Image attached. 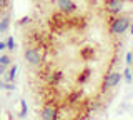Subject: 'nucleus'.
Masks as SVG:
<instances>
[{
  "label": "nucleus",
  "mask_w": 133,
  "mask_h": 120,
  "mask_svg": "<svg viewBox=\"0 0 133 120\" xmlns=\"http://www.w3.org/2000/svg\"><path fill=\"white\" fill-rule=\"evenodd\" d=\"M131 64H133V53H131V52H128V53H127V65L130 67Z\"/></svg>",
  "instance_id": "nucleus-17"
},
{
  "label": "nucleus",
  "mask_w": 133,
  "mask_h": 120,
  "mask_svg": "<svg viewBox=\"0 0 133 120\" xmlns=\"http://www.w3.org/2000/svg\"><path fill=\"white\" fill-rule=\"evenodd\" d=\"M15 73H17V67L14 65V67L10 68V72H8V77H7V80H8V82H12V80L15 78Z\"/></svg>",
  "instance_id": "nucleus-14"
},
{
  "label": "nucleus",
  "mask_w": 133,
  "mask_h": 120,
  "mask_svg": "<svg viewBox=\"0 0 133 120\" xmlns=\"http://www.w3.org/2000/svg\"><path fill=\"white\" fill-rule=\"evenodd\" d=\"M5 89H7V90H14L15 85H14V84H5Z\"/></svg>",
  "instance_id": "nucleus-19"
},
{
  "label": "nucleus",
  "mask_w": 133,
  "mask_h": 120,
  "mask_svg": "<svg viewBox=\"0 0 133 120\" xmlns=\"http://www.w3.org/2000/svg\"><path fill=\"white\" fill-rule=\"evenodd\" d=\"M128 27H130V17L118 14V15H115V18L108 25V32H110L111 37H122L127 32Z\"/></svg>",
  "instance_id": "nucleus-1"
},
{
  "label": "nucleus",
  "mask_w": 133,
  "mask_h": 120,
  "mask_svg": "<svg viewBox=\"0 0 133 120\" xmlns=\"http://www.w3.org/2000/svg\"><path fill=\"white\" fill-rule=\"evenodd\" d=\"M123 3H125V0H103L102 10L107 15H118L123 10Z\"/></svg>",
  "instance_id": "nucleus-4"
},
{
  "label": "nucleus",
  "mask_w": 133,
  "mask_h": 120,
  "mask_svg": "<svg viewBox=\"0 0 133 120\" xmlns=\"http://www.w3.org/2000/svg\"><path fill=\"white\" fill-rule=\"evenodd\" d=\"M20 103H22V113H20V118H23V117H27V103H25V100H22Z\"/></svg>",
  "instance_id": "nucleus-16"
},
{
  "label": "nucleus",
  "mask_w": 133,
  "mask_h": 120,
  "mask_svg": "<svg viewBox=\"0 0 133 120\" xmlns=\"http://www.w3.org/2000/svg\"><path fill=\"white\" fill-rule=\"evenodd\" d=\"M90 77H91V70H90V68H85V70L80 73V75L77 77V84H85V82L88 80Z\"/></svg>",
  "instance_id": "nucleus-10"
},
{
  "label": "nucleus",
  "mask_w": 133,
  "mask_h": 120,
  "mask_svg": "<svg viewBox=\"0 0 133 120\" xmlns=\"http://www.w3.org/2000/svg\"><path fill=\"white\" fill-rule=\"evenodd\" d=\"M55 3H57L58 10H62V12H63V14H66V15H73L75 12L78 10L77 3H75L73 0H55Z\"/></svg>",
  "instance_id": "nucleus-5"
},
{
  "label": "nucleus",
  "mask_w": 133,
  "mask_h": 120,
  "mask_svg": "<svg viewBox=\"0 0 133 120\" xmlns=\"http://www.w3.org/2000/svg\"><path fill=\"white\" fill-rule=\"evenodd\" d=\"M122 82V73L120 70H110L105 77H103V82H102V89H100V93H107L108 90L115 89L116 85Z\"/></svg>",
  "instance_id": "nucleus-2"
},
{
  "label": "nucleus",
  "mask_w": 133,
  "mask_h": 120,
  "mask_svg": "<svg viewBox=\"0 0 133 120\" xmlns=\"http://www.w3.org/2000/svg\"><path fill=\"white\" fill-rule=\"evenodd\" d=\"M130 32H131V34H133V25H131V27H130Z\"/></svg>",
  "instance_id": "nucleus-22"
},
{
  "label": "nucleus",
  "mask_w": 133,
  "mask_h": 120,
  "mask_svg": "<svg viewBox=\"0 0 133 120\" xmlns=\"http://www.w3.org/2000/svg\"><path fill=\"white\" fill-rule=\"evenodd\" d=\"M95 55V48L93 47H82L80 48V57L82 60H91Z\"/></svg>",
  "instance_id": "nucleus-9"
},
{
  "label": "nucleus",
  "mask_w": 133,
  "mask_h": 120,
  "mask_svg": "<svg viewBox=\"0 0 133 120\" xmlns=\"http://www.w3.org/2000/svg\"><path fill=\"white\" fill-rule=\"evenodd\" d=\"M3 72H5V67H3V65H0V75H2Z\"/></svg>",
  "instance_id": "nucleus-21"
},
{
  "label": "nucleus",
  "mask_w": 133,
  "mask_h": 120,
  "mask_svg": "<svg viewBox=\"0 0 133 120\" xmlns=\"http://www.w3.org/2000/svg\"><path fill=\"white\" fill-rule=\"evenodd\" d=\"M3 48H5V42H0V52H2Z\"/></svg>",
  "instance_id": "nucleus-20"
},
{
  "label": "nucleus",
  "mask_w": 133,
  "mask_h": 120,
  "mask_svg": "<svg viewBox=\"0 0 133 120\" xmlns=\"http://www.w3.org/2000/svg\"><path fill=\"white\" fill-rule=\"evenodd\" d=\"M62 82H63V72H62V70H52V77H50L48 85L58 87Z\"/></svg>",
  "instance_id": "nucleus-8"
},
{
  "label": "nucleus",
  "mask_w": 133,
  "mask_h": 120,
  "mask_svg": "<svg viewBox=\"0 0 133 120\" xmlns=\"http://www.w3.org/2000/svg\"><path fill=\"white\" fill-rule=\"evenodd\" d=\"M125 80H127L128 84H131V82H133V78H131V70H130V67H128L127 70H125Z\"/></svg>",
  "instance_id": "nucleus-15"
},
{
  "label": "nucleus",
  "mask_w": 133,
  "mask_h": 120,
  "mask_svg": "<svg viewBox=\"0 0 133 120\" xmlns=\"http://www.w3.org/2000/svg\"><path fill=\"white\" fill-rule=\"evenodd\" d=\"M82 98H83V92H82L80 89H75V90H72V92H70L68 95H66V97L63 98V100H65V103H66V105H70V107H75L78 102L82 100Z\"/></svg>",
  "instance_id": "nucleus-7"
},
{
  "label": "nucleus",
  "mask_w": 133,
  "mask_h": 120,
  "mask_svg": "<svg viewBox=\"0 0 133 120\" xmlns=\"http://www.w3.org/2000/svg\"><path fill=\"white\" fill-rule=\"evenodd\" d=\"M23 57H25V60H27V64L32 65V67H38L40 64H43V53L40 52L38 47H33V45L25 47Z\"/></svg>",
  "instance_id": "nucleus-3"
},
{
  "label": "nucleus",
  "mask_w": 133,
  "mask_h": 120,
  "mask_svg": "<svg viewBox=\"0 0 133 120\" xmlns=\"http://www.w3.org/2000/svg\"><path fill=\"white\" fill-rule=\"evenodd\" d=\"M5 48H8V50H12V52L15 50V40H14V37H8V40L5 42Z\"/></svg>",
  "instance_id": "nucleus-12"
},
{
  "label": "nucleus",
  "mask_w": 133,
  "mask_h": 120,
  "mask_svg": "<svg viewBox=\"0 0 133 120\" xmlns=\"http://www.w3.org/2000/svg\"><path fill=\"white\" fill-rule=\"evenodd\" d=\"M8 23H10V15L5 14V17L2 18V22H0V34H3V32H7L8 28Z\"/></svg>",
  "instance_id": "nucleus-11"
},
{
  "label": "nucleus",
  "mask_w": 133,
  "mask_h": 120,
  "mask_svg": "<svg viewBox=\"0 0 133 120\" xmlns=\"http://www.w3.org/2000/svg\"><path fill=\"white\" fill-rule=\"evenodd\" d=\"M12 59L8 55H0V65H3V67H7V65H10Z\"/></svg>",
  "instance_id": "nucleus-13"
},
{
  "label": "nucleus",
  "mask_w": 133,
  "mask_h": 120,
  "mask_svg": "<svg viewBox=\"0 0 133 120\" xmlns=\"http://www.w3.org/2000/svg\"><path fill=\"white\" fill-rule=\"evenodd\" d=\"M38 117L43 120H55L58 118V110L53 105H43V109L38 112Z\"/></svg>",
  "instance_id": "nucleus-6"
},
{
  "label": "nucleus",
  "mask_w": 133,
  "mask_h": 120,
  "mask_svg": "<svg viewBox=\"0 0 133 120\" xmlns=\"http://www.w3.org/2000/svg\"><path fill=\"white\" fill-rule=\"evenodd\" d=\"M32 22V18L30 17H23L22 20H20V22H18V25H25V23H27V25H28V23H30Z\"/></svg>",
  "instance_id": "nucleus-18"
}]
</instances>
